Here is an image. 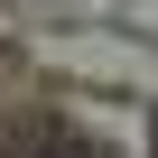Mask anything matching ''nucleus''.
Listing matches in <instances>:
<instances>
[{
  "mask_svg": "<svg viewBox=\"0 0 158 158\" xmlns=\"http://www.w3.org/2000/svg\"><path fill=\"white\" fill-rule=\"evenodd\" d=\"M0 158H112L102 139H84V130H56V121H28V130H10V149Z\"/></svg>",
  "mask_w": 158,
  "mask_h": 158,
  "instance_id": "1",
  "label": "nucleus"
}]
</instances>
